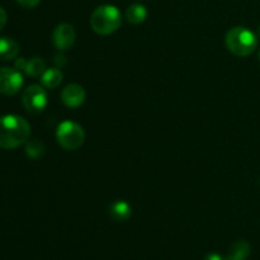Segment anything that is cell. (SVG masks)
<instances>
[{
	"instance_id": "cell-1",
	"label": "cell",
	"mask_w": 260,
	"mask_h": 260,
	"mask_svg": "<svg viewBox=\"0 0 260 260\" xmlns=\"http://www.w3.org/2000/svg\"><path fill=\"white\" fill-rule=\"evenodd\" d=\"M30 126L23 117L7 114L0 117V147L12 150L25 144L29 139Z\"/></svg>"
},
{
	"instance_id": "cell-2",
	"label": "cell",
	"mask_w": 260,
	"mask_h": 260,
	"mask_svg": "<svg viewBox=\"0 0 260 260\" xmlns=\"http://www.w3.org/2000/svg\"><path fill=\"white\" fill-rule=\"evenodd\" d=\"M228 50L239 57L251 55L258 47V37L253 30L246 27H234L225 38Z\"/></svg>"
},
{
	"instance_id": "cell-3",
	"label": "cell",
	"mask_w": 260,
	"mask_h": 260,
	"mask_svg": "<svg viewBox=\"0 0 260 260\" xmlns=\"http://www.w3.org/2000/svg\"><path fill=\"white\" fill-rule=\"evenodd\" d=\"M121 23V13L114 5H101L94 10L90 17L91 29L101 36L116 32Z\"/></svg>"
},
{
	"instance_id": "cell-4",
	"label": "cell",
	"mask_w": 260,
	"mask_h": 260,
	"mask_svg": "<svg viewBox=\"0 0 260 260\" xmlns=\"http://www.w3.org/2000/svg\"><path fill=\"white\" fill-rule=\"evenodd\" d=\"M56 140L62 149L74 151L83 146L85 141V132L76 122L63 121L56 129Z\"/></svg>"
},
{
	"instance_id": "cell-5",
	"label": "cell",
	"mask_w": 260,
	"mask_h": 260,
	"mask_svg": "<svg viewBox=\"0 0 260 260\" xmlns=\"http://www.w3.org/2000/svg\"><path fill=\"white\" fill-rule=\"evenodd\" d=\"M22 103L29 113L37 114L45 111L48 103L47 91H46L45 86L36 85V84L28 86L23 91Z\"/></svg>"
},
{
	"instance_id": "cell-6",
	"label": "cell",
	"mask_w": 260,
	"mask_h": 260,
	"mask_svg": "<svg viewBox=\"0 0 260 260\" xmlns=\"http://www.w3.org/2000/svg\"><path fill=\"white\" fill-rule=\"evenodd\" d=\"M23 85V76L19 70L10 68H0V93L14 95Z\"/></svg>"
},
{
	"instance_id": "cell-7",
	"label": "cell",
	"mask_w": 260,
	"mask_h": 260,
	"mask_svg": "<svg viewBox=\"0 0 260 260\" xmlns=\"http://www.w3.org/2000/svg\"><path fill=\"white\" fill-rule=\"evenodd\" d=\"M76 32L69 23H61L53 29L52 42L58 51H66L75 43Z\"/></svg>"
},
{
	"instance_id": "cell-8",
	"label": "cell",
	"mask_w": 260,
	"mask_h": 260,
	"mask_svg": "<svg viewBox=\"0 0 260 260\" xmlns=\"http://www.w3.org/2000/svg\"><path fill=\"white\" fill-rule=\"evenodd\" d=\"M85 90L79 84H69L61 91V101L69 108H78L85 102Z\"/></svg>"
},
{
	"instance_id": "cell-9",
	"label": "cell",
	"mask_w": 260,
	"mask_h": 260,
	"mask_svg": "<svg viewBox=\"0 0 260 260\" xmlns=\"http://www.w3.org/2000/svg\"><path fill=\"white\" fill-rule=\"evenodd\" d=\"M250 251L251 248L248 241L239 240L230 246L228 255L223 260H245L250 255Z\"/></svg>"
},
{
	"instance_id": "cell-10",
	"label": "cell",
	"mask_w": 260,
	"mask_h": 260,
	"mask_svg": "<svg viewBox=\"0 0 260 260\" xmlns=\"http://www.w3.org/2000/svg\"><path fill=\"white\" fill-rule=\"evenodd\" d=\"M109 215L116 221H126L131 217L132 207L126 201H114L109 205Z\"/></svg>"
},
{
	"instance_id": "cell-11",
	"label": "cell",
	"mask_w": 260,
	"mask_h": 260,
	"mask_svg": "<svg viewBox=\"0 0 260 260\" xmlns=\"http://www.w3.org/2000/svg\"><path fill=\"white\" fill-rule=\"evenodd\" d=\"M18 53H19V46L14 40L0 37V60H13L17 57Z\"/></svg>"
},
{
	"instance_id": "cell-12",
	"label": "cell",
	"mask_w": 260,
	"mask_h": 260,
	"mask_svg": "<svg viewBox=\"0 0 260 260\" xmlns=\"http://www.w3.org/2000/svg\"><path fill=\"white\" fill-rule=\"evenodd\" d=\"M62 73L58 68H52V69H46L45 73L41 75V83L42 86H45L46 89H55L62 81Z\"/></svg>"
},
{
	"instance_id": "cell-13",
	"label": "cell",
	"mask_w": 260,
	"mask_h": 260,
	"mask_svg": "<svg viewBox=\"0 0 260 260\" xmlns=\"http://www.w3.org/2000/svg\"><path fill=\"white\" fill-rule=\"evenodd\" d=\"M147 18V10L141 4H132L126 10V19L132 24H140Z\"/></svg>"
},
{
	"instance_id": "cell-14",
	"label": "cell",
	"mask_w": 260,
	"mask_h": 260,
	"mask_svg": "<svg viewBox=\"0 0 260 260\" xmlns=\"http://www.w3.org/2000/svg\"><path fill=\"white\" fill-rule=\"evenodd\" d=\"M45 70H46L45 61H43L41 57H33L30 58V60H28L27 63H25L24 73L27 74V75L36 78V76L42 75V74L45 73Z\"/></svg>"
},
{
	"instance_id": "cell-15",
	"label": "cell",
	"mask_w": 260,
	"mask_h": 260,
	"mask_svg": "<svg viewBox=\"0 0 260 260\" xmlns=\"http://www.w3.org/2000/svg\"><path fill=\"white\" fill-rule=\"evenodd\" d=\"M25 154L30 159H41L45 155V146L40 140H29L25 142Z\"/></svg>"
},
{
	"instance_id": "cell-16",
	"label": "cell",
	"mask_w": 260,
	"mask_h": 260,
	"mask_svg": "<svg viewBox=\"0 0 260 260\" xmlns=\"http://www.w3.org/2000/svg\"><path fill=\"white\" fill-rule=\"evenodd\" d=\"M17 2L20 7L27 8V9H32V8L37 7L38 3H40L41 0H17Z\"/></svg>"
},
{
	"instance_id": "cell-17",
	"label": "cell",
	"mask_w": 260,
	"mask_h": 260,
	"mask_svg": "<svg viewBox=\"0 0 260 260\" xmlns=\"http://www.w3.org/2000/svg\"><path fill=\"white\" fill-rule=\"evenodd\" d=\"M7 19H8L7 12L0 7V30H2L3 28L5 27V24H7Z\"/></svg>"
},
{
	"instance_id": "cell-18",
	"label": "cell",
	"mask_w": 260,
	"mask_h": 260,
	"mask_svg": "<svg viewBox=\"0 0 260 260\" xmlns=\"http://www.w3.org/2000/svg\"><path fill=\"white\" fill-rule=\"evenodd\" d=\"M25 63H27V60H24L23 57L18 58V60L15 61V69H17V70H19V71H24Z\"/></svg>"
},
{
	"instance_id": "cell-19",
	"label": "cell",
	"mask_w": 260,
	"mask_h": 260,
	"mask_svg": "<svg viewBox=\"0 0 260 260\" xmlns=\"http://www.w3.org/2000/svg\"><path fill=\"white\" fill-rule=\"evenodd\" d=\"M55 63L57 65L58 69L62 68V66L66 63V57H65V56H62V55L55 56Z\"/></svg>"
},
{
	"instance_id": "cell-20",
	"label": "cell",
	"mask_w": 260,
	"mask_h": 260,
	"mask_svg": "<svg viewBox=\"0 0 260 260\" xmlns=\"http://www.w3.org/2000/svg\"><path fill=\"white\" fill-rule=\"evenodd\" d=\"M206 260H223V258L221 255H218V254L211 253V254H208Z\"/></svg>"
},
{
	"instance_id": "cell-21",
	"label": "cell",
	"mask_w": 260,
	"mask_h": 260,
	"mask_svg": "<svg viewBox=\"0 0 260 260\" xmlns=\"http://www.w3.org/2000/svg\"><path fill=\"white\" fill-rule=\"evenodd\" d=\"M258 33H259V36H260V25H259V28H258Z\"/></svg>"
},
{
	"instance_id": "cell-22",
	"label": "cell",
	"mask_w": 260,
	"mask_h": 260,
	"mask_svg": "<svg viewBox=\"0 0 260 260\" xmlns=\"http://www.w3.org/2000/svg\"><path fill=\"white\" fill-rule=\"evenodd\" d=\"M259 62H260V51H259Z\"/></svg>"
}]
</instances>
